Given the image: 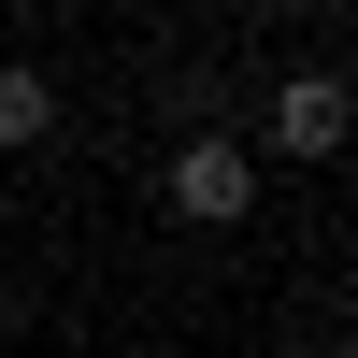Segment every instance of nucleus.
<instances>
[{
	"mask_svg": "<svg viewBox=\"0 0 358 358\" xmlns=\"http://www.w3.org/2000/svg\"><path fill=\"white\" fill-rule=\"evenodd\" d=\"M158 201H172L187 229H229V215H258V158H244L229 129H187V143L158 158Z\"/></svg>",
	"mask_w": 358,
	"mask_h": 358,
	"instance_id": "1",
	"label": "nucleus"
},
{
	"mask_svg": "<svg viewBox=\"0 0 358 358\" xmlns=\"http://www.w3.org/2000/svg\"><path fill=\"white\" fill-rule=\"evenodd\" d=\"M344 129H358L344 72H287L273 86V143H287V158H344Z\"/></svg>",
	"mask_w": 358,
	"mask_h": 358,
	"instance_id": "2",
	"label": "nucleus"
},
{
	"mask_svg": "<svg viewBox=\"0 0 358 358\" xmlns=\"http://www.w3.org/2000/svg\"><path fill=\"white\" fill-rule=\"evenodd\" d=\"M43 129H57V86L29 72V57H0V143H15V158H29V143H43Z\"/></svg>",
	"mask_w": 358,
	"mask_h": 358,
	"instance_id": "3",
	"label": "nucleus"
}]
</instances>
